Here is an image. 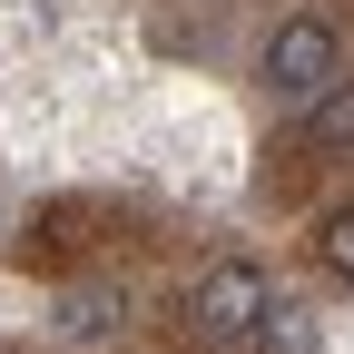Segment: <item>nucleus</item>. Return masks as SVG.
<instances>
[{"mask_svg":"<svg viewBox=\"0 0 354 354\" xmlns=\"http://www.w3.org/2000/svg\"><path fill=\"white\" fill-rule=\"evenodd\" d=\"M325 266H335V276H354V207L344 216H325V246H315Z\"/></svg>","mask_w":354,"mask_h":354,"instance_id":"obj_4","label":"nucleus"},{"mask_svg":"<svg viewBox=\"0 0 354 354\" xmlns=\"http://www.w3.org/2000/svg\"><path fill=\"white\" fill-rule=\"evenodd\" d=\"M335 69H344V39H335V20H315V10L276 20V39H266V59H256V79H266L276 109H305Z\"/></svg>","mask_w":354,"mask_h":354,"instance_id":"obj_2","label":"nucleus"},{"mask_svg":"<svg viewBox=\"0 0 354 354\" xmlns=\"http://www.w3.org/2000/svg\"><path fill=\"white\" fill-rule=\"evenodd\" d=\"M266 305H276V286H266L246 256L207 266V276L187 286V344L197 354H256L266 344Z\"/></svg>","mask_w":354,"mask_h":354,"instance_id":"obj_1","label":"nucleus"},{"mask_svg":"<svg viewBox=\"0 0 354 354\" xmlns=\"http://www.w3.org/2000/svg\"><path fill=\"white\" fill-rule=\"evenodd\" d=\"M295 118H305V148H354V79L335 69V79H325Z\"/></svg>","mask_w":354,"mask_h":354,"instance_id":"obj_3","label":"nucleus"}]
</instances>
